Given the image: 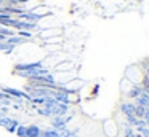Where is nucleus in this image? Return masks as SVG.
<instances>
[{
	"label": "nucleus",
	"instance_id": "obj_1",
	"mask_svg": "<svg viewBox=\"0 0 149 137\" xmlns=\"http://www.w3.org/2000/svg\"><path fill=\"white\" fill-rule=\"evenodd\" d=\"M2 40H5V35H2V34H0V41H2Z\"/></svg>",
	"mask_w": 149,
	"mask_h": 137
}]
</instances>
